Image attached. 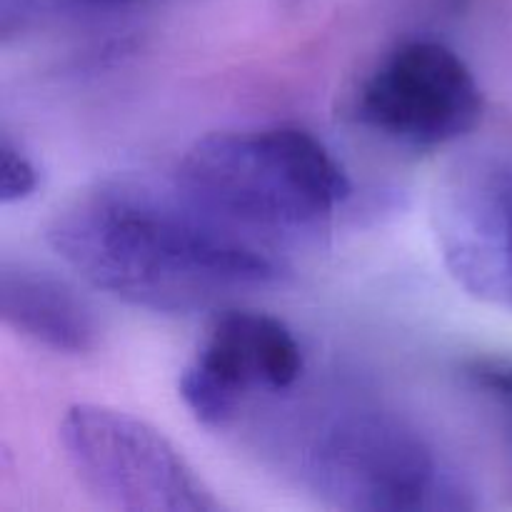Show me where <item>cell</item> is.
Listing matches in <instances>:
<instances>
[{"label":"cell","mask_w":512,"mask_h":512,"mask_svg":"<svg viewBox=\"0 0 512 512\" xmlns=\"http://www.w3.org/2000/svg\"><path fill=\"white\" fill-rule=\"evenodd\" d=\"M175 183L255 240L320 230L353 193L338 158L298 125L205 135L183 155Z\"/></svg>","instance_id":"2"},{"label":"cell","mask_w":512,"mask_h":512,"mask_svg":"<svg viewBox=\"0 0 512 512\" xmlns=\"http://www.w3.org/2000/svg\"><path fill=\"white\" fill-rule=\"evenodd\" d=\"M60 445L85 490L115 510H223L185 455L158 428L125 410L73 405L60 420Z\"/></svg>","instance_id":"4"},{"label":"cell","mask_w":512,"mask_h":512,"mask_svg":"<svg viewBox=\"0 0 512 512\" xmlns=\"http://www.w3.org/2000/svg\"><path fill=\"white\" fill-rule=\"evenodd\" d=\"M305 373L300 340L258 310H223L183 368L178 395L195 420L225 428L258 395L288 393Z\"/></svg>","instance_id":"7"},{"label":"cell","mask_w":512,"mask_h":512,"mask_svg":"<svg viewBox=\"0 0 512 512\" xmlns=\"http://www.w3.org/2000/svg\"><path fill=\"white\" fill-rule=\"evenodd\" d=\"M88 3H118V0H88Z\"/></svg>","instance_id":"11"},{"label":"cell","mask_w":512,"mask_h":512,"mask_svg":"<svg viewBox=\"0 0 512 512\" xmlns=\"http://www.w3.org/2000/svg\"><path fill=\"white\" fill-rule=\"evenodd\" d=\"M0 315L8 328L60 355H85L98 343L93 310L65 280L5 260L0 268Z\"/></svg>","instance_id":"8"},{"label":"cell","mask_w":512,"mask_h":512,"mask_svg":"<svg viewBox=\"0 0 512 512\" xmlns=\"http://www.w3.org/2000/svg\"><path fill=\"white\" fill-rule=\"evenodd\" d=\"M300 485L333 508L420 512L473 508L460 475L410 423L365 403L313 410L293 435Z\"/></svg>","instance_id":"3"},{"label":"cell","mask_w":512,"mask_h":512,"mask_svg":"<svg viewBox=\"0 0 512 512\" xmlns=\"http://www.w3.org/2000/svg\"><path fill=\"white\" fill-rule=\"evenodd\" d=\"M470 383L483 390L508 418L512 430V360L505 358H478L465 368Z\"/></svg>","instance_id":"10"},{"label":"cell","mask_w":512,"mask_h":512,"mask_svg":"<svg viewBox=\"0 0 512 512\" xmlns=\"http://www.w3.org/2000/svg\"><path fill=\"white\" fill-rule=\"evenodd\" d=\"M38 190V168L33 160L3 133L0 143V203H23Z\"/></svg>","instance_id":"9"},{"label":"cell","mask_w":512,"mask_h":512,"mask_svg":"<svg viewBox=\"0 0 512 512\" xmlns=\"http://www.w3.org/2000/svg\"><path fill=\"white\" fill-rule=\"evenodd\" d=\"M433 238L450 278L470 298L512 313V165L463 155L438 180Z\"/></svg>","instance_id":"6"},{"label":"cell","mask_w":512,"mask_h":512,"mask_svg":"<svg viewBox=\"0 0 512 512\" xmlns=\"http://www.w3.org/2000/svg\"><path fill=\"white\" fill-rule=\"evenodd\" d=\"M355 118L410 148H440L483 118V90L470 65L440 40L395 45L360 85Z\"/></svg>","instance_id":"5"},{"label":"cell","mask_w":512,"mask_h":512,"mask_svg":"<svg viewBox=\"0 0 512 512\" xmlns=\"http://www.w3.org/2000/svg\"><path fill=\"white\" fill-rule=\"evenodd\" d=\"M45 238L85 283L153 313H200L280 278L258 240L208 213L175 180H98L53 215Z\"/></svg>","instance_id":"1"}]
</instances>
